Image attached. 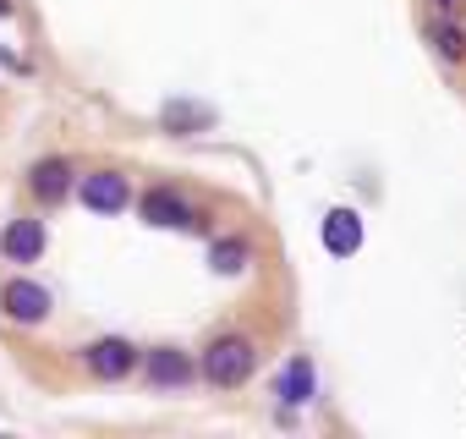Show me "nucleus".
<instances>
[{
	"mask_svg": "<svg viewBox=\"0 0 466 439\" xmlns=\"http://www.w3.org/2000/svg\"><path fill=\"white\" fill-rule=\"evenodd\" d=\"M77 357H83V368H88L99 384H121V379H132V373H137L143 346H132L127 335H99V341H88Z\"/></svg>",
	"mask_w": 466,
	"mask_h": 439,
	"instance_id": "nucleus-4",
	"label": "nucleus"
},
{
	"mask_svg": "<svg viewBox=\"0 0 466 439\" xmlns=\"http://www.w3.org/2000/svg\"><path fill=\"white\" fill-rule=\"evenodd\" d=\"M137 368H143L148 390H187V384L198 379V362H192V352H181V346H148Z\"/></svg>",
	"mask_w": 466,
	"mask_h": 439,
	"instance_id": "nucleus-7",
	"label": "nucleus"
},
{
	"mask_svg": "<svg viewBox=\"0 0 466 439\" xmlns=\"http://www.w3.org/2000/svg\"><path fill=\"white\" fill-rule=\"evenodd\" d=\"M72 198H77L88 214H127L137 192H132V176H127V170L99 165V170H83V176L72 181Z\"/></svg>",
	"mask_w": 466,
	"mask_h": 439,
	"instance_id": "nucleus-2",
	"label": "nucleus"
},
{
	"mask_svg": "<svg viewBox=\"0 0 466 439\" xmlns=\"http://www.w3.org/2000/svg\"><path fill=\"white\" fill-rule=\"evenodd\" d=\"M50 253V226L34 214H12L6 226H0V259L6 264H39Z\"/></svg>",
	"mask_w": 466,
	"mask_h": 439,
	"instance_id": "nucleus-6",
	"label": "nucleus"
},
{
	"mask_svg": "<svg viewBox=\"0 0 466 439\" xmlns=\"http://www.w3.org/2000/svg\"><path fill=\"white\" fill-rule=\"evenodd\" d=\"M248 264H253V242H248V237L225 231V237H214V242H208V270H214L219 281H242V275H248Z\"/></svg>",
	"mask_w": 466,
	"mask_h": 439,
	"instance_id": "nucleus-11",
	"label": "nucleus"
},
{
	"mask_svg": "<svg viewBox=\"0 0 466 439\" xmlns=\"http://www.w3.org/2000/svg\"><path fill=\"white\" fill-rule=\"evenodd\" d=\"M132 203H137V220H143V226H154V231H198L203 226L198 203H187L176 187H148Z\"/></svg>",
	"mask_w": 466,
	"mask_h": 439,
	"instance_id": "nucleus-5",
	"label": "nucleus"
},
{
	"mask_svg": "<svg viewBox=\"0 0 466 439\" xmlns=\"http://www.w3.org/2000/svg\"><path fill=\"white\" fill-rule=\"evenodd\" d=\"M72 181H77V165L66 159V154H45V159H34L28 165V192L50 209V203H66L72 198Z\"/></svg>",
	"mask_w": 466,
	"mask_h": 439,
	"instance_id": "nucleus-9",
	"label": "nucleus"
},
{
	"mask_svg": "<svg viewBox=\"0 0 466 439\" xmlns=\"http://www.w3.org/2000/svg\"><path fill=\"white\" fill-rule=\"evenodd\" d=\"M319 395V368H313V357H286L280 362V373H275V401H280V417L291 423V412L297 406H308Z\"/></svg>",
	"mask_w": 466,
	"mask_h": 439,
	"instance_id": "nucleus-8",
	"label": "nucleus"
},
{
	"mask_svg": "<svg viewBox=\"0 0 466 439\" xmlns=\"http://www.w3.org/2000/svg\"><path fill=\"white\" fill-rule=\"evenodd\" d=\"M461 6H466V0H433V12H439V17H461Z\"/></svg>",
	"mask_w": 466,
	"mask_h": 439,
	"instance_id": "nucleus-14",
	"label": "nucleus"
},
{
	"mask_svg": "<svg viewBox=\"0 0 466 439\" xmlns=\"http://www.w3.org/2000/svg\"><path fill=\"white\" fill-rule=\"evenodd\" d=\"M159 121H165V132L192 138V132H203V127L214 121V110H208V105H198V99H170V105L159 110Z\"/></svg>",
	"mask_w": 466,
	"mask_h": 439,
	"instance_id": "nucleus-12",
	"label": "nucleus"
},
{
	"mask_svg": "<svg viewBox=\"0 0 466 439\" xmlns=\"http://www.w3.org/2000/svg\"><path fill=\"white\" fill-rule=\"evenodd\" d=\"M428 45H433L450 66H461V61H466V28H461L455 17H433V23H428Z\"/></svg>",
	"mask_w": 466,
	"mask_h": 439,
	"instance_id": "nucleus-13",
	"label": "nucleus"
},
{
	"mask_svg": "<svg viewBox=\"0 0 466 439\" xmlns=\"http://www.w3.org/2000/svg\"><path fill=\"white\" fill-rule=\"evenodd\" d=\"M0 17H12V0H0Z\"/></svg>",
	"mask_w": 466,
	"mask_h": 439,
	"instance_id": "nucleus-15",
	"label": "nucleus"
},
{
	"mask_svg": "<svg viewBox=\"0 0 466 439\" xmlns=\"http://www.w3.org/2000/svg\"><path fill=\"white\" fill-rule=\"evenodd\" d=\"M319 242L329 259H357L362 253V214L357 209H329L324 226H319Z\"/></svg>",
	"mask_w": 466,
	"mask_h": 439,
	"instance_id": "nucleus-10",
	"label": "nucleus"
},
{
	"mask_svg": "<svg viewBox=\"0 0 466 439\" xmlns=\"http://www.w3.org/2000/svg\"><path fill=\"white\" fill-rule=\"evenodd\" d=\"M50 308H56V297H50V286H39L34 275H12V281H0V319H6V324L34 330V324H45V319H50Z\"/></svg>",
	"mask_w": 466,
	"mask_h": 439,
	"instance_id": "nucleus-3",
	"label": "nucleus"
},
{
	"mask_svg": "<svg viewBox=\"0 0 466 439\" xmlns=\"http://www.w3.org/2000/svg\"><path fill=\"white\" fill-rule=\"evenodd\" d=\"M258 373V341L230 330V335H214L198 357V379L214 384V390H242L248 379Z\"/></svg>",
	"mask_w": 466,
	"mask_h": 439,
	"instance_id": "nucleus-1",
	"label": "nucleus"
}]
</instances>
